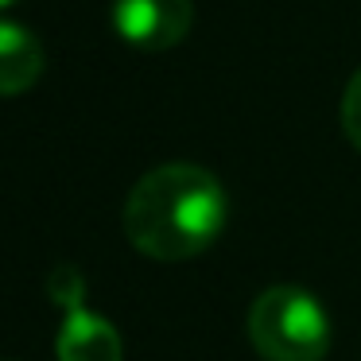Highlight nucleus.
<instances>
[{
    "mask_svg": "<svg viewBox=\"0 0 361 361\" xmlns=\"http://www.w3.org/2000/svg\"><path fill=\"white\" fill-rule=\"evenodd\" d=\"M229 198L218 175L198 164L152 167L125 202V237L152 260H190L221 237Z\"/></svg>",
    "mask_w": 361,
    "mask_h": 361,
    "instance_id": "nucleus-1",
    "label": "nucleus"
},
{
    "mask_svg": "<svg viewBox=\"0 0 361 361\" xmlns=\"http://www.w3.org/2000/svg\"><path fill=\"white\" fill-rule=\"evenodd\" d=\"M249 342L264 361H322L330 350L326 307L299 283H272L249 307Z\"/></svg>",
    "mask_w": 361,
    "mask_h": 361,
    "instance_id": "nucleus-2",
    "label": "nucleus"
},
{
    "mask_svg": "<svg viewBox=\"0 0 361 361\" xmlns=\"http://www.w3.org/2000/svg\"><path fill=\"white\" fill-rule=\"evenodd\" d=\"M195 24V0H113V27L136 51H171Z\"/></svg>",
    "mask_w": 361,
    "mask_h": 361,
    "instance_id": "nucleus-3",
    "label": "nucleus"
},
{
    "mask_svg": "<svg viewBox=\"0 0 361 361\" xmlns=\"http://www.w3.org/2000/svg\"><path fill=\"white\" fill-rule=\"evenodd\" d=\"M55 353L59 361H121V334L109 319L86 311V307H74L66 311L63 326L55 338Z\"/></svg>",
    "mask_w": 361,
    "mask_h": 361,
    "instance_id": "nucleus-4",
    "label": "nucleus"
},
{
    "mask_svg": "<svg viewBox=\"0 0 361 361\" xmlns=\"http://www.w3.org/2000/svg\"><path fill=\"white\" fill-rule=\"evenodd\" d=\"M43 66H47L43 43L24 24L0 20V97L27 94L43 78Z\"/></svg>",
    "mask_w": 361,
    "mask_h": 361,
    "instance_id": "nucleus-5",
    "label": "nucleus"
},
{
    "mask_svg": "<svg viewBox=\"0 0 361 361\" xmlns=\"http://www.w3.org/2000/svg\"><path fill=\"white\" fill-rule=\"evenodd\" d=\"M47 291L63 311L82 307V295H86V291H82V272L74 264H59L55 272H51V280H47Z\"/></svg>",
    "mask_w": 361,
    "mask_h": 361,
    "instance_id": "nucleus-6",
    "label": "nucleus"
},
{
    "mask_svg": "<svg viewBox=\"0 0 361 361\" xmlns=\"http://www.w3.org/2000/svg\"><path fill=\"white\" fill-rule=\"evenodd\" d=\"M342 133H345V140L361 152V71L345 82V94H342Z\"/></svg>",
    "mask_w": 361,
    "mask_h": 361,
    "instance_id": "nucleus-7",
    "label": "nucleus"
},
{
    "mask_svg": "<svg viewBox=\"0 0 361 361\" xmlns=\"http://www.w3.org/2000/svg\"><path fill=\"white\" fill-rule=\"evenodd\" d=\"M8 4H16V0H0V8H8Z\"/></svg>",
    "mask_w": 361,
    "mask_h": 361,
    "instance_id": "nucleus-8",
    "label": "nucleus"
}]
</instances>
